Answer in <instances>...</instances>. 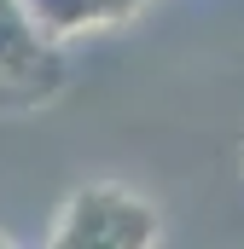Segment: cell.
<instances>
[{"label":"cell","mask_w":244,"mask_h":249,"mask_svg":"<svg viewBox=\"0 0 244 249\" xmlns=\"http://www.w3.org/2000/svg\"><path fill=\"white\" fill-rule=\"evenodd\" d=\"M53 238L70 249H140L157 244V209L122 186H87L64 203Z\"/></svg>","instance_id":"6da1fadb"},{"label":"cell","mask_w":244,"mask_h":249,"mask_svg":"<svg viewBox=\"0 0 244 249\" xmlns=\"http://www.w3.org/2000/svg\"><path fill=\"white\" fill-rule=\"evenodd\" d=\"M145 0H23L29 23L47 35V41H76V35H93V29H111L122 18H134Z\"/></svg>","instance_id":"7a4b0ae2"}]
</instances>
